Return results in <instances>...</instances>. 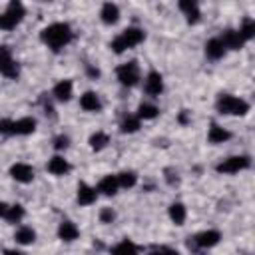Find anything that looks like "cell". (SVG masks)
<instances>
[{
  "label": "cell",
  "mask_w": 255,
  "mask_h": 255,
  "mask_svg": "<svg viewBox=\"0 0 255 255\" xmlns=\"http://www.w3.org/2000/svg\"><path fill=\"white\" fill-rule=\"evenodd\" d=\"M42 40L52 50H60L62 46H66L72 40V30L64 22H56V24H50L48 28L42 30Z\"/></svg>",
  "instance_id": "obj_1"
},
{
  "label": "cell",
  "mask_w": 255,
  "mask_h": 255,
  "mask_svg": "<svg viewBox=\"0 0 255 255\" xmlns=\"http://www.w3.org/2000/svg\"><path fill=\"white\" fill-rule=\"evenodd\" d=\"M141 40H143V32H141L139 28H126V30L112 42V48H114V52L122 54L126 48L135 46V44H139Z\"/></svg>",
  "instance_id": "obj_2"
},
{
  "label": "cell",
  "mask_w": 255,
  "mask_h": 255,
  "mask_svg": "<svg viewBox=\"0 0 255 255\" xmlns=\"http://www.w3.org/2000/svg\"><path fill=\"white\" fill-rule=\"evenodd\" d=\"M217 110H219L221 114L243 116V114H247L249 106H247V102H243V100H239V98H235V96H221V98L217 100Z\"/></svg>",
  "instance_id": "obj_3"
},
{
  "label": "cell",
  "mask_w": 255,
  "mask_h": 255,
  "mask_svg": "<svg viewBox=\"0 0 255 255\" xmlns=\"http://www.w3.org/2000/svg\"><path fill=\"white\" fill-rule=\"evenodd\" d=\"M24 16V6L20 2H10L8 10L4 14H0V28L2 30H12L16 28V24L22 20Z\"/></svg>",
  "instance_id": "obj_4"
},
{
  "label": "cell",
  "mask_w": 255,
  "mask_h": 255,
  "mask_svg": "<svg viewBox=\"0 0 255 255\" xmlns=\"http://www.w3.org/2000/svg\"><path fill=\"white\" fill-rule=\"evenodd\" d=\"M118 80L124 86H135L139 80V72H137V64L135 62H128L124 66L118 68Z\"/></svg>",
  "instance_id": "obj_5"
},
{
  "label": "cell",
  "mask_w": 255,
  "mask_h": 255,
  "mask_svg": "<svg viewBox=\"0 0 255 255\" xmlns=\"http://www.w3.org/2000/svg\"><path fill=\"white\" fill-rule=\"evenodd\" d=\"M0 74H4L6 78H16L18 76V68L12 60V54L6 46H0Z\"/></svg>",
  "instance_id": "obj_6"
},
{
  "label": "cell",
  "mask_w": 255,
  "mask_h": 255,
  "mask_svg": "<svg viewBox=\"0 0 255 255\" xmlns=\"http://www.w3.org/2000/svg\"><path fill=\"white\" fill-rule=\"evenodd\" d=\"M245 167H249V159L243 157V155H237V157H229L223 163H219L217 165V171L219 173H235V171L245 169Z\"/></svg>",
  "instance_id": "obj_7"
},
{
  "label": "cell",
  "mask_w": 255,
  "mask_h": 255,
  "mask_svg": "<svg viewBox=\"0 0 255 255\" xmlns=\"http://www.w3.org/2000/svg\"><path fill=\"white\" fill-rule=\"evenodd\" d=\"M10 175H12L16 181L28 183V181H32V177H34V169H32L30 165H26V163H14V165L10 167Z\"/></svg>",
  "instance_id": "obj_8"
},
{
  "label": "cell",
  "mask_w": 255,
  "mask_h": 255,
  "mask_svg": "<svg viewBox=\"0 0 255 255\" xmlns=\"http://www.w3.org/2000/svg\"><path fill=\"white\" fill-rule=\"evenodd\" d=\"M161 90H163L161 76H159L157 72H149L147 78H145V92H147L149 96H157Z\"/></svg>",
  "instance_id": "obj_9"
},
{
  "label": "cell",
  "mask_w": 255,
  "mask_h": 255,
  "mask_svg": "<svg viewBox=\"0 0 255 255\" xmlns=\"http://www.w3.org/2000/svg\"><path fill=\"white\" fill-rule=\"evenodd\" d=\"M36 128V120L32 118H22L18 122H12V133H18V135H28L32 133Z\"/></svg>",
  "instance_id": "obj_10"
},
{
  "label": "cell",
  "mask_w": 255,
  "mask_h": 255,
  "mask_svg": "<svg viewBox=\"0 0 255 255\" xmlns=\"http://www.w3.org/2000/svg\"><path fill=\"white\" fill-rule=\"evenodd\" d=\"M96 201V189L86 185V183H80L78 185V203L80 205H90Z\"/></svg>",
  "instance_id": "obj_11"
},
{
  "label": "cell",
  "mask_w": 255,
  "mask_h": 255,
  "mask_svg": "<svg viewBox=\"0 0 255 255\" xmlns=\"http://www.w3.org/2000/svg\"><path fill=\"white\" fill-rule=\"evenodd\" d=\"M221 42H223V46H225V48H231V50H239V48L243 46V38L239 36V32H233V30L223 32Z\"/></svg>",
  "instance_id": "obj_12"
},
{
  "label": "cell",
  "mask_w": 255,
  "mask_h": 255,
  "mask_svg": "<svg viewBox=\"0 0 255 255\" xmlns=\"http://www.w3.org/2000/svg\"><path fill=\"white\" fill-rule=\"evenodd\" d=\"M100 16H102V20H104L106 24H114V22H118V18H120V10H118V6H116V4L106 2V4L102 6Z\"/></svg>",
  "instance_id": "obj_13"
},
{
  "label": "cell",
  "mask_w": 255,
  "mask_h": 255,
  "mask_svg": "<svg viewBox=\"0 0 255 255\" xmlns=\"http://www.w3.org/2000/svg\"><path fill=\"white\" fill-rule=\"evenodd\" d=\"M223 52H225V46H223L221 38H213V40H209V42L205 44V54H207L209 58H213V60L221 58Z\"/></svg>",
  "instance_id": "obj_14"
},
{
  "label": "cell",
  "mask_w": 255,
  "mask_h": 255,
  "mask_svg": "<svg viewBox=\"0 0 255 255\" xmlns=\"http://www.w3.org/2000/svg\"><path fill=\"white\" fill-rule=\"evenodd\" d=\"M80 106H82L84 110H88V112H98V110L102 108V104H100V100H98V96H96L94 92H86V94L80 98Z\"/></svg>",
  "instance_id": "obj_15"
},
{
  "label": "cell",
  "mask_w": 255,
  "mask_h": 255,
  "mask_svg": "<svg viewBox=\"0 0 255 255\" xmlns=\"http://www.w3.org/2000/svg\"><path fill=\"white\" fill-rule=\"evenodd\" d=\"M54 96H56L60 102L70 100V96H72V82H70V80H62V82H58V84L54 86Z\"/></svg>",
  "instance_id": "obj_16"
},
{
  "label": "cell",
  "mask_w": 255,
  "mask_h": 255,
  "mask_svg": "<svg viewBox=\"0 0 255 255\" xmlns=\"http://www.w3.org/2000/svg\"><path fill=\"white\" fill-rule=\"evenodd\" d=\"M118 177L116 175H106L102 181H100V185H98V191H102V193H106V195H114L116 191H118Z\"/></svg>",
  "instance_id": "obj_17"
},
{
  "label": "cell",
  "mask_w": 255,
  "mask_h": 255,
  "mask_svg": "<svg viewBox=\"0 0 255 255\" xmlns=\"http://www.w3.org/2000/svg\"><path fill=\"white\" fill-rule=\"evenodd\" d=\"M58 235L64 239V241H74L78 237V227L72 223V221H62L60 223V229H58Z\"/></svg>",
  "instance_id": "obj_18"
},
{
  "label": "cell",
  "mask_w": 255,
  "mask_h": 255,
  "mask_svg": "<svg viewBox=\"0 0 255 255\" xmlns=\"http://www.w3.org/2000/svg\"><path fill=\"white\" fill-rule=\"evenodd\" d=\"M179 8L187 14V20H189L191 24H195V22L199 20V8H197L195 2H191V0H181V2H179Z\"/></svg>",
  "instance_id": "obj_19"
},
{
  "label": "cell",
  "mask_w": 255,
  "mask_h": 255,
  "mask_svg": "<svg viewBox=\"0 0 255 255\" xmlns=\"http://www.w3.org/2000/svg\"><path fill=\"white\" fill-rule=\"evenodd\" d=\"M68 169H70L68 161H66L64 157H60V155H56V157H52V159L48 161V171H50V173L62 175V173H66Z\"/></svg>",
  "instance_id": "obj_20"
},
{
  "label": "cell",
  "mask_w": 255,
  "mask_h": 255,
  "mask_svg": "<svg viewBox=\"0 0 255 255\" xmlns=\"http://www.w3.org/2000/svg\"><path fill=\"white\" fill-rule=\"evenodd\" d=\"M217 241H219V233L217 231H203V233H199L195 237V243L199 247H213Z\"/></svg>",
  "instance_id": "obj_21"
},
{
  "label": "cell",
  "mask_w": 255,
  "mask_h": 255,
  "mask_svg": "<svg viewBox=\"0 0 255 255\" xmlns=\"http://www.w3.org/2000/svg\"><path fill=\"white\" fill-rule=\"evenodd\" d=\"M225 139H229V131H225V129L219 128V126H211V128H209V141H211V143H221V141H225Z\"/></svg>",
  "instance_id": "obj_22"
},
{
  "label": "cell",
  "mask_w": 255,
  "mask_h": 255,
  "mask_svg": "<svg viewBox=\"0 0 255 255\" xmlns=\"http://www.w3.org/2000/svg\"><path fill=\"white\" fill-rule=\"evenodd\" d=\"M169 217H171V221H173L175 225H181V223L185 221V207H183L181 203H173V205L169 207Z\"/></svg>",
  "instance_id": "obj_23"
},
{
  "label": "cell",
  "mask_w": 255,
  "mask_h": 255,
  "mask_svg": "<svg viewBox=\"0 0 255 255\" xmlns=\"http://www.w3.org/2000/svg\"><path fill=\"white\" fill-rule=\"evenodd\" d=\"M112 255H135V245L131 241H122L112 249Z\"/></svg>",
  "instance_id": "obj_24"
},
{
  "label": "cell",
  "mask_w": 255,
  "mask_h": 255,
  "mask_svg": "<svg viewBox=\"0 0 255 255\" xmlns=\"http://www.w3.org/2000/svg\"><path fill=\"white\" fill-rule=\"evenodd\" d=\"M34 231L30 229V227H22V229H18L16 231V241L18 243H22V245H28V243H32L34 241Z\"/></svg>",
  "instance_id": "obj_25"
},
{
  "label": "cell",
  "mask_w": 255,
  "mask_h": 255,
  "mask_svg": "<svg viewBox=\"0 0 255 255\" xmlns=\"http://www.w3.org/2000/svg\"><path fill=\"white\" fill-rule=\"evenodd\" d=\"M157 108L155 106H151V104H141L139 106V110H137V118H143V120H151V118H155L157 116Z\"/></svg>",
  "instance_id": "obj_26"
},
{
  "label": "cell",
  "mask_w": 255,
  "mask_h": 255,
  "mask_svg": "<svg viewBox=\"0 0 255 255\" xmlns=\"http://www.w3.org/2000/svg\"><path fill=\"white\" fill-rule=\"evenodd\" d=\"M116 177H118V185H122V187H133L135 185V173L133 171H122Z\"/></svg>",
  "instance_id": "obj_27"
},
{
  "label": "cell",
  "mask_w": 255,
  "mask_h": 255,
  "mask_svg": "<svg viewBox=\"0 0 255 255\" xmlns=\"http://www.w3.org/2000/svg\"><path fill=\"white\" fill-rule=\"evenodd\" d=\"M106 143H108V135L102 133V131H98V133H94V135L90 137V145H92L94 149H102Z\"/></svg>",
  "instance_id": "obj_28"
},
{
  "label": "cell",
  "mask_w": 255,
  "mask_h": 255,
  "mask_svg": "<svg viewBox=\"0 0 255 255\" xmlns=\"http://www.w3.org/2000/svg\"><path fill=\"white\" fill-rule=\"evenodd\" d=\"M22 215H24V209H22V205H12V207H8V211H6V219L8 221H18V219H22Z\"/></svg>",
  "instance_id": "obj_29"
},
{
  "label": "cell",
  "mask_w": 255,
  "mask_h": 255,
  "mask_svg": "<svg viewBox=\"0 0 255 255\" xmlns=\"http://www.w3.org/2000/svg\"><path fill=\"white\" fill-rule=\"evenodd\" d=\"M253 32H255V24H253V20H245L243 28L239 30V36H241V38H243V42H245V40L253 38Z\"/></svg>",
  "instance_id": "obj_30"
},
{
  "label": "cell",
  "mask_w": 255,
  "mask_h": 255,
  "mask_svg": "<svg viewBox=\"0 0 255 255\" xmlns=\"http://www.w3.org/2000/svg\"><path fill=\"white\" fill-rule=\"evenodd\" d=\"M139 128V120L137 118H128V120H124V124H122V131H126V133H131V131H135Z\"/></svg>",
  "instance_id": "obj_31"
},
{
  "label": "cell",
  "mask_w": 255,
  "mask_h": 255,
  "mask_svg": "<svg viewBox=\"0 0 255 255\" xmlns=\"http://www.w3.org/2000/svg\"><path fill=\"white\" fill-rule=\"evenodd\" d=\"M114 217H116V215H114V211H112L110 207H108V209H104V211L100 213V219H102L104 223H112V219H114Z\"/></svg>",
  "instance_id": "obj_32"
},
{
  "label": "cell",
  "mask_w": 255,
  "mask_h": 255,
  "mask_svg": "<svg viewBox=\"0 0 255 255\" xmlns=\"http://www.w3.org/2000/svg\"><path fill=\"white\" fill-rule=\"evenodd\" d=\"M66 145H68V137H66V135L56 137V141H54V147H56V149H62V147H66Z\"/></svg>",
  "instance_id": "obj_33"
},
{
  "label": "cell",
  "mask_w": 255,
  "mask_h": 255,
  "mask_svg": "<svg viewBox=\"0 0 255 255\" xmlns=\"http://www.w3.org/2000/svg\"><path fill=\"white\" fill-rule=\"evenodd\" d=\"M0 131L2 133H12V122H8V120L0 122Z\"/></svg>",
  "instance_id": "obj_34"
},
{
  "label": "cell",
  "mask_w": 255,
  "mask_h": 255,
  "mask_svg": "<svg viewBox=\"0 0 255 255\" xmlns=\"http://www.w3.org/2000/svg\"><path fill=\"white\" fill-rule=\"evenodd\" d=\"M6 211H8V205H6L4 201H0V217H4V215H6Z\"/></svg>",
  "instance_id": "obj_35"
},
{
  "label": "cell",
  "mask_w": 255,
  "mask_h": 255,
  "mask_svg": "<svg viewBox=\"0 0 255 255\" xmlns=\"http://www.w3.org/2000/svg\"><path fill=\"white\" fill-rule=\"evenodd\" d=\"M159 255H177V251H173V249H163V251H159Z\"/></svg>",
  "instance_id": "obj_36"
},
{
  "label": "cell",
  "mask_w": 255,
  "mask_h": 255,
  "mask_svg": "<svg viewBox=\"0 0 255 255\" xmlns=\"http://www.w3.org/2000/svg\"><path fill=\"white\" fill-rule=\"evenodd\" d=\"M4 255H20V253H18V251H6Z\"/></svg>",
  "instance_id": "obj_37"
},
{
  "label": "cell",
  "mask_w": 255,
  "mask_h": 255,
  "mask_svg": "<svg viewBox=\"0 0 255 255\" xmlns=\"http://www.w3.org/2000/svg\"><path fill=\"white\" fill-rule=\"evenodd\" d=\"M147 255H159V251H155V253H147Z\"/></svg>",
  "instance_id": "obj_38"
}]
</instances>
